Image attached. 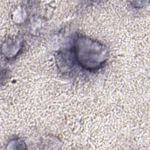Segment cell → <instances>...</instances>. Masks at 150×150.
I'll return each mask as SVG.
<instances>
[{
	"label": "cell",
	"mask_w": 150,
	"mask_h": 150,
	"mask_svg": "<svg viewBox=\"0 0 150 150\" xmlns=\"http://www.w3.org/2000/svg\"><path fill=\"white\" fill-rule=\"evenodd\" d=\"M66 53V66H73L81 70L95 72L103 67L108 58L107 47L103 43L83 35L73 39Z\"/></svg>",
	"instance_id": "cell-1"
},
{
	"label": "cell",
	"mask_w": 150,
	"mask_h": 150,
	"mask_svg": "<svg viewBox=\"0 0 150 150\" xmlns=\"http://www.w3.org/2000/svg\"><path fill=\"white\" fill-rule=\"evenodd\" d=\"M23 47V40L20 38H9L2 44L1 52L5 59L13 60L17 57Z\"/></svg>",
	"instance_id": "cell-2"
}]
</instances>
